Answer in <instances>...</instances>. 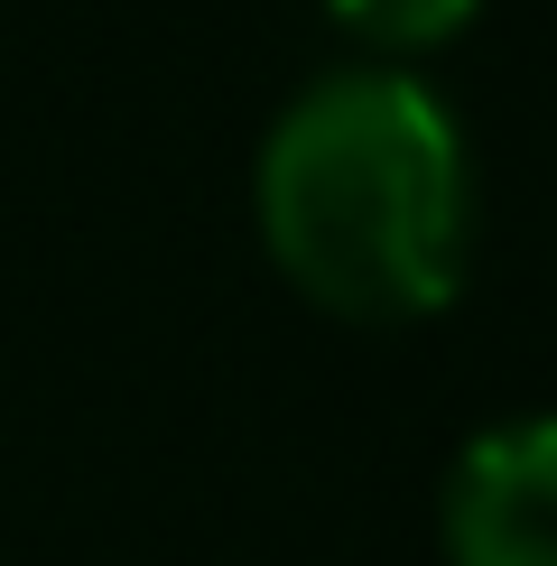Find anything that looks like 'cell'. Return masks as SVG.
<instances>
[{
  "label": "cell",
  "mask_w": 557,
  "mask_h": 566,
  "mask_svg": "<svg viewBox=\"0 0 557 566\" xmlns=\"http://www.w3.org/2000/svg\"><path fill=\"white\" fill-rule=\"evenodd\" d=\"M261 242L344 325H418L464 279V139L418 75L362 65L278 112L261 149Z\"/></svg>",
  "instance_id": "obj_1"
},
{
  "label": "cell",
  "mask_w": 557,
  "mask_h": 566,
  "mask_svg": "<svg viewBox=\"0 0 557 566\" xmlns=\"http://www.w3.org/2000/svg\"><path fill=\"white\" fill-rule=\"evenodd\" d=\"M455 566H557V418L483 428L446 483Z\"/></svg>",
  "instance_id": "obj_2"
},
{
  "label": "cell",
  "mask_w": 557,
  "mask_h": 566,
  "mask_svg": "<svg viewBox=\"0 0 557 566\" xmlns=\"http://www.w3.org/2000/svg\"><path fill=\"white\" fill-rule=\"evenodd\" d=\"M354 38H371L381 56H409V46H437L474 19V0H325Z\"/></svg>",
  "instance_id": "obj_3"
}]
</instances>
